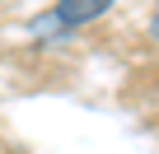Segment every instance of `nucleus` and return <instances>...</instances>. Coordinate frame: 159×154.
Masks as SVG:
<instances>
[{"label": "nucleus", "instance_id": "f257e3e1", "mask_svg": "<svg viewBox=\"0 0 159 154\" xmlns=\"http://www.w3.org/2000/svg\"><path fill=\"white\" fill-rule=\"evenodd\" d=\"M112 5H117V0H56L52 24H56V28H80V24H94V19H103Z\"/></svg>", "mask_w": 159, "mask_h": 154}]
</instances>
